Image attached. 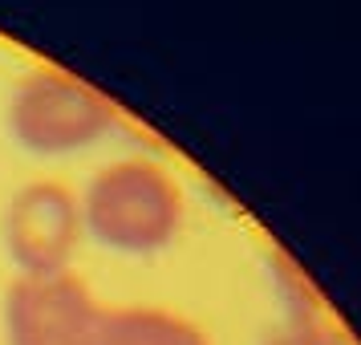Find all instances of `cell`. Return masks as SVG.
Masks as SVG:
<instances>
[{"label":"cell","mask_w":361,"mask_h":345,"mask_svg":"<svg viewBox=\"0 0 361 345\" xmlns=\"http://www.w3.org/2000/svg\"><path fill=\"white\" fill-rule=\"evenodd\" d=\"M268 280H272V293H276V305L284 313V321H325L321 296H317L309 277L293 260H284V256L272 252L268 256Z\"/></svg>","instance_id":"6"},{"label":"cell","mask_w":361,"mask_h":345,"mask_svg":"<svg viewBox=\"0 0 361 345\" xmlns=\"http://www.w3.org/2000/svg\"><path fill=\"white\" fill-rule=\"evenodd\" d=\"M260 345H341V337L333 333L329 321H284Z\"/></svg>","instance_id":"7"},{"label":"cell","mask_w":361,"mask_h":345,"mask_svg":"<svg viewBox=\"0 0 361 345\" xmlns=\"http://www.w3.org/2000/svg\"><path fill=\"white\" fill-rule=\"evenodd\" d=\"M118 110L90 82L57 66L20 73L8 98V134L33 159H69L114 131Z\"/></svg>","instance_id":"2"},{"label":"cell","mask_w":361,"mask_h":345,"mask_svg":"<svg viewBox=\"0 0 361 345\" xmlns=\"http://www.w3.org/2000/svg\"><path fill=\"white\" fill-rule=\"evenodd\" d=\"M82 203L57 179L20 183L4 207V252L17 277H53L69 272V260L82 240Z\"/></svg>","instance_id":"3"},{"label":"cell","mask_w":361,"mask_h":345,"mask_svg":"<svg viewBox=\"0 0 361 345\" xmlns=\"http://www.w3.org/2000/svg\"><path fill=\"white\" fill-rule=\"evenodd\" d=\"M102 305L73 272L17 277L4 293L8 345H98Z\"/></svg>","instance_id":"4"},{"label":"cell","mask_w":361,"mask_h":345,"mask_svg":"<svg viewBox=\"0 0 361 345\" xmlns=\"http://www.w3.org/2000/svg\"><path fill=\"white\" fill-rule=\"evenodd\" d=\"M78 203L90 240L126 260L166 252L183 228V187L154 159H114L98 167Z\"/></svg>","instance_id":"1"},{"label":"cell","mask_w":361,"mask_h":345,"mask_svg":"<svg viewBox=\"0 0 361 345\" xmlns=\"http://www.w3.org/2000/svg\"><path fill=\"white\" fill-rule=\"evenodd\" d=\"M98 345H212V337L163 305H106Z\"/></svg>","instance_id":"5"}]
</instances>
